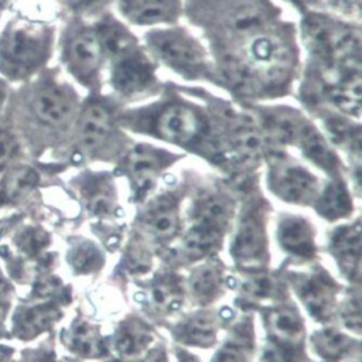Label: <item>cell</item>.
Returning a JSON list of instances; mask_svg holds the SVG:
<instances>
[{"label": "cell", "instance_id": "484cf974", "mask_svg": "<svg viewBox=\"0 0 362 362\" xmlns=\"http://www.w3.org/2000/svg\"><path fill=\"white\" fill-rule=\"evenodd\" d=\"M177 338L188 345L209 346L216 338V322L206 314L191 315L177 328Z\"/></svg>", "mask_w": 362, "mask_h": 362}, {"label": "cell", "instance_id": "d6986e66", "mask_svg": "<svg viewBox=\"0 0 362 362\" xmlns=\"http://www.w3.org/2000/svg\"><path fill=\"white\" fill-rule=\"evenodd\" d=\"M331 247L344 273L351 279L359 276L361 267V226L359 222L339 226L331 236Z\"/></svg>", "mask_w": 362, "mask_h": 362}, {"label": "cell", "instance_id": "2e32d148", "mask_svg": "<svg viewBox=\"0 0 362 362\" xmlns=\"http://www.w3.org/2000/svg\"><path fill=\"white\" fill-rule=\"evenodd\" d=\"M178 202L171 194L150 201L141 214V225L148 235L160 240L170 239L178 230Z\"/></svg>", "mask_w": 362, "mask_h": 362}, {"label": "cell", "instance_id": "ee69618b", "mask_svg": "<svg viewBox=\"0 0 362 362\" xmlns=\"http://www.w3.org/2000/svg\"><path fill=\"white\" fill-rule=\"evenodd\" d=\"M107 362H122L120 359H112V361H107Z\"/></svg>", "mask_w": 362, "mask_h": 362}, {"label": "cell", "instance_id": "8d00e7d4", "mask_svg": "<svg viewBox=\"0 0 362 362\" xmlns=\"http://www.w3.org/2000/svg\"><path fill=\"white\" fill-rule=\"evenodd\" d=\"M341 318L344 321V324L351 329L359 332L361 329V308H359V297L358 296H352L349 297L341 311Z\"/></svg>", "mask_w": 362, "mask_h": 362}, {"label": "cell", "instance_id": "836d02e7", "mask_svg": "<svg viewBox=\"0 0 362 362\" xmlns=\"http://www.w3.org/2000/svg\"><path fill=\"white\" fill-rule=\"evenodd\" d=\"M242 290L252 298L264 300L274 293V281L267 274H252L242 283Z\"/></svg>", "mask_w": 362, "mask_h": 362}, {"label": "cell", "instance_id": "cb8c5ba5", "mask_svg": "<svg viewBox=\"0 0 362 362\" xmlns=\"http://www.w3.org/2000/svg\"><path fill=\"white\" fill-rule=\"evenodd\" d=\"M64 341L68 348L83 358H98L103 354V342L95 327L86 321H75L65 331Z\"/></svg>", "mask_w": 362, "mask_h": 362}, {"label": "cell", "instance_id": "d6a6232c", "mask_svg": "<svg viewBox=\"0 0 362 362\" xmlns=\"http://www.w3.org/2000/svg\"><path fill=\"white\" fill-rule=\"evenodd\" d=\"M243 339H247V337L236 329V337L219 351L216 362H249V351Z\"/></svg>", "mask_w": 362, "mask_h": 362}, {"label": "cell", "instance_id": "ffe728a7", "mask_svg": "<svg viewBox=\"0 0 362 362\" xmlns=\"http://www.w3.org/2000/svg\"><path fill=\"white\" fill-rule=\"evenodd\" d=\"M314 202L317 212L329 221L345 218L352 212V198L346 185L339 178L331 180L320 189Z\"/></svg>", "mask_w": 362, "mask_h": 362}, {"label": "cell", "instance_id": "e0dca14e", "mask_svg": "<svg viewBox=\"0 0 362 362\" xmlns=\"http://www.w3.org/2000/svg\"><path fill=\"white\" fill-rule=\"evenodd\" d=\"M228 146L230 153L240 161H255L264 154L266 136L259 124L245 117H236L230 123Z\"/></svg>", "mask_w": 362, "mask_h": 362}, {"label": "cell", "instance_id": "5bb4252c", "mask_svg": "<svg viewBox=\"0 0 362 362\" xmlns=\"http://www.w3.org/2000/svg\"><path fill=\"white\" fill-rule=\"evenodd\" d=\"M293 144L297 146L303 156L313 164L331 175H339L341 161L328 139L314 126V123L304 119Z\"/></svg>", "mask_w": 362, "mask_h": 362}, {"label": "cell", "instance_id": "60d3db41", "mask_svg": "<svg viewBox=\"0 0 362 362\" xmlns=\"http://www.w3.org/2000/svg\"><path fill=\"white\" fill-rule=\"evenodd\" d=\"M6 98H7V90H6V85L0 81V112L6 103Z\"/></svg>", "mask_w": 362, "mask_h": 362}, {"label": "cell", "instance_id": "4316f807", "mask_svg": "<svg viewBox=\"0 0 362 362\" xmlns=\"http://www.w3.org/2000/svg\"><path fill=\"white\" fill-rule=\"evenodd\" d=\"M324 127L327 130V137L335 144L354 150L356 154L361 151V127L358 123H351L345 115L327 113L322 119Z\"/></svg>", "mask_w": 362, "mask_h": 362}, {"label": "cell", "instance_id": "f35d334b", "mask_svg": "<svg viewBox=\"0 0 362 362\" xmlns=\"http://www.w3.org/2000/svg\"><path fill=\"white\" fill-rule=\"evenodd\" d=\"M10 297H11V286L0 272V305L7 304L10 301Z\"/></svg>", "mask_w": 362, "mask_h": 362}, {"label": "cell", "instance_id": "83f0119b", "mask_svg": "<svg viewBox=\"0 0 362 362\" xmlns=\"http://www.w3.org/2000/svg\"><path fill=\"white\" fill-rule=\"evenodd\" d=\"M86 205L93 215L107 216L115 206L113 189L107 178L102 175H90L82 187Z\"/></svg>", "mask_w": 362, "mask_h": 362}, {"label": "cell", "instance_id": "ba28073f", "mask_svg": "<svg viewBox=\"0 0 362 362\" xmlns=\"http://www.w3.org/2000/svg\"><path fill=\"white\" fill-rule=\"evenodd\" d=\"M75 93L62 82L42 79L37 82L28 96V110L41 126L62 129L76 115Z\"/></svg>", "mask_w": 362, "mask_h": 362}, {"label": "cell", "instance_id": "52a82bcc", "mask_svg": "<svg viewBox=\"0 0 362 362\" xmlns=\"http://www.w3.org/2000/svg\"><path fill=\"white\" fill-rule=\"evenodd\" d=\"M107 59L110 83L123 98H140L156 86L154 65L136 42Z\"/></svg>", "mask_w": 362, "mask_h": 362}, {"label": "cell", "instance_id": "f6af8a7d", "mask_svg": "<svg viewBox=\"0 0 362 362\" xmlns=\"http://www.w3.org/2000/svg\"><path fill=\"white\" fill-rule=\"evenodd\" d=\"M0 14H1V3H0Z\"/></svg>", "mask_w": 362, "mask_h": 362}, {"label": "cell", "instance_id": "b9f144b4", "mask_svg": "<svg viewBox=\"0 0 362 362\" xmlns=\"http://www.w3.org/2000/svg\"><path fill=\"white\" fill-rule=\"evenodd\" d=\"M69 4H72V6H85V4H89L90 1H93V0H66Z\"/></svg>", "mask_w": 362, "mask_h": 362}, {"label": "cell", "instance_id": "7402d4cb", "mask_svg": "<svg viewBox=\"0 0 362 362\" xmlns=\"http://www.w3.org/2000/svg\"><path fill=\"white\" fill-rule=\"evenodd\" d=\"M267 328L272 339L286 342L290 345H298L304 335L303 320L298 313L287 305L272 308L266 315Z\"/></svg>", "mask_w": 362, "mask_h": 362}, {"label": "cell", "instance_id": "ab89813d", "mask_svg": "<svg viewBox=\"0 0 362 362\" xmlns=\"http://www.w3.org/2000/svg\"><path fill=\"white\" fill-rule=\"evenodd\" d=\"M143 362H168V359H167V354L164 349L156 348L146 354Z\"/></svg>", "mask_w": 362, "mask_h": 362}, {"label": "cell", "instance_id": "603a6c76", "mask_svg": "<svg viewBox=\"0 0 362 362\" xmlns=\"http://www.w3.org/2000/svg\"><path fill=\"white\" fill-rule=\"evenodd\" d=\"M151 339V329L143 321L127 320L116 334L115 348L123 358H134L147 349Z\"/></svg>", "mask_w": 362, "mask_h": 362}, {"label": "cell", "instance_id": "d4e9b609", "mask_svg": "<svg viewBox=\"0 0 362 362\" xmlns=\"http://www.w3.org/2000/svg\"><path fill=\"white\" fill-rule=\"evenodd\" d=\"M311 346L320 359L338 362L351 352L354 342L349 337L334 328H324L313 335Z\"/></svg>", "mask_w": 362, "mask_h": 362}, {"label": "cell", "instance_id": "e575fe53", "mask_svg": "<svg viewBox=\"0 0 362 362\" xmlns=\"http://www.w3.org/2000/svg\"><path fill=\"white\" fill-rule=\"evenodd\" d=\"M16 243L27 255H37L48 245V235L40 228H25L18 233Z\"/></svg>", "mask_w": 362, "mask_h": 362}, {"label": "cell", "instance_id": "7c38bea8", "mask_svg": "<svg viewBox=\"0 0 362 362\" xmlns=\"http://www.w3.org/2000/svg\"><path fill=\"white\" fill-rule=\"evenodd\" d=\"M170 161V154L150 144H137L126 156L124 167L137 198L144 197Z\"/></svg>", "mask_w": 362, "mask_h": 362}, {"label": "cell", "instance_id": "f546056e", "mask_svg": "<svg viewBox=\"0 0 362 362\" xmlns=\"http://www.w3.org/2000/svg\"><path fill=\"white\" fill-rule=\"evenodd\" d=\"M182 290L173 277H161L150 288L151 304L161 313H175L182 305Z\"/></svg>", "mask_w": 362, "mask_h": 362}, {"label": "cell", "instance_id": "7a4b0ae2", "mask_svg": "<svg viewBox=\"0 0 362 362\" xmlns=\"http://www.w3.org/2000/svg\"><path fill=\"white\" fill-rule=\"evenodd\" d=\"M233 214L232 199L218 191L202 192L191 208V226L184 238V250L198 259L218 247Z\"/></svg>", "mask_w": 362, "mask_h": 362}, {"label": "cell", "instance_id": "6da1fadb", "mask_svg": "<svg viewBox=\"0 0 362 362\" xmlns=\"http://www.w3.org/2000/svg\"><path fill=\"white\" fill-rule=\"evenodd\" d=\"M51 49V33L31 23H10L0 35V72L14 81L40 68Z\"/></svg>", "mask_w": 362, "mask_h": 362}, {"label": "cell", "instance_id": "4dcf8cb0", "mask_svg": "<svg viewBox=\"0 0 362 362\" xmlns=\"http://www.w3.org/2000/svg\"><path fill=\"white\" fill-rule=\"evenodd\" d=\"M40 181L38 173L31 167H18L13 170L4 182V195L10 199H18L27 195Z\"/></svg>", "mask_w": 362, "mask_h": 362}, {"label": "cell", "instance_id": "1f68e13d", "mask_svg": "<svg viewBox=\"0 0 362 362\" xmlns=\"http://www.w3.org/2000/svg\"><path fill=\"white\" fill-rule=\"evenodd\" d=\"M69 263L79 273H90L102 266L103 256L90 242H79L69 252Z\"/></svg>", "mask_w": 362, "mask_h": 362}, {"label": "cell", "instance_id": "9c48e42d", "mask_svg": "<svg viewBox=\"0 0 362 362\" xmlns=\"http://www.w3.org/2000/svg\"><path fill=\"white\" fill-rule=\"evenodd\" d=\"M269 187L280 199L297 205L314 202L320 191L318 178L310 170L283 156L270 161Z\"/></svg>", "mask_w": 362, "mask_h": 362}, {"label": "cell", "instance_id": "f1b7e54d", "mask_svg": "<svg viewBox=\"0 0 362 362\" xmlns=\"http://www.w3.org/2000/svg\"><path fill=\"white\" fill-rule=\"evenodd\" d=\"M192 296L199 303H209L215 300L222 288V273L215 264H204L198 267L189 280Z\"/></svg>", "mask_w": 362, "mask_h": 362}, {"label": "cell", "instance_id": "3957f363", "mask_svg": "<svg viewBox=\"0 0 362 362\" xmlns=\"http://www.w3.org/2000/svg\"><path fill=\"white\" fill-rule=\"evenodd\" d=\"M150 52L165 66L188 79L209 75V59L204 47L182 28H156L147 33Z\"/></svg>", "mask_w": 362, "mask_h": 362}, {"label": "cell", "instance_id": "30bf717a", "mask_svg": "<svg viewBox=\"0 0 362 362\" xmlns=\"http://www.w3.org/2000/svg\"><path fill=\"white\" fill-rule=\"evenodd\" d=\"M293 286L308 313L318 321L331 318L335 304L337 284L324 270L313 269L293 274Z\"/></svg>", "mask_w": 362, "mask_h": 362}, {"label": "cell", "instance_id": "8fae6325", "mask_svg": "<svg viewBox=\"0 0 362 362\" xmlns=\"http://www.w3.org/2000/svg\"><path fill=\"white\" fill-rule=\"evenodd\" d=\"M230 252L236 262L246 267H257L266 259V235L259 208H250L239 221Z\"/></svg>", "mask_w": 362, "mask_h": 362}, {"label": "cell", "instance_id": "5b68a950", "mask_svg": "<svg viewBox=\"0 0 362 362\" xmlns=\"http://www.w3.org/2000/svg\"><path fill=\"white\" fill-rule=\"evenodd\" d=\"M205 116L187 102H168L154 112L148 129L154 136L178 146L195 144L206 136Z\"/></svg>", "mask_w": 362, "mask_h": 362}, {"label": "cell", "instance_id": "9a60e30c", "mask_svg": "<svg viewBox=\"0 0 362 362\" xmlns=\"http://www.w3.org/2000/svg\"><path fill=\"white\" fill-rule=\"evenodd\" d=\"M119 11L134 25L173 23L181 11V0H119Z\"/></svg>", "mask_w": 362, "mask_h": 362}, {"label": "cell", "instance_id": "d590c367", "mask_svg": "<svg viewBox=\"0 0 362 362\" xmlns=\"http://www.w3.org/2000/svg\"><path fill=\"white\" fill-rule=\"evenodd\" d=\"M296 345L280 342L270 338L264 351V362H294Z\"/></svg>", "mask_w": 362, "mask_h": 362}, {"label": "cell", "instance_id": "4fadbf2b", "mask_svg": "<svg viewBox=\"0 0 362 362\" xmlns=\"http://www.w3.org/2000/svg\"><path fill=\"white\" fill-rule=\"evenodd\" d=\"M113 134L110 109L98 100L89 102L76 119V140L83 151L96 153L105 147Z\"/></svg>", "mask_w": 362, "mask_h": 362}, {"label": "cell", "instance_id": "277c9868", "mask_svg": "<svg viewBox=\"0 0 362 362\" xmlns=\"http://www.w3.org/2000/svg\"><path fill=\"white\" fill-rule=\"evenodd\" d=\"M305 37L322 68L361 61V35L351 25L314 16L305 23Z\"/></svg>", "mask_w": 362, "mask_h": 362}, {"label": "cell", "instance_id": "74e56055", "mask_svg": "<svg viewBox=\"0 0 362 362\" xmlns=\"http://www.w3.org/2000/svg\"><path fill=\"white\" fill-rule=\"evenodd\" d=\"M17 137L10 130L0 127V168L17 154Z\"/></svg>", "mask_w": 362, "mask_h": 362}, {"label": "cell", "instance_id": "ac0fdd59", "mask_svg": "<svg viewBox=\"0 0 362 362\" xmlns=\"http://www.w3.org/2000/svg\"><path fill=\"white\" fill-rule=\"evenodd\" d=\"M280 246L297 257H311L315 252L311 225L301 216L288 215L280 219L277 228Z\"/></svg>", "mask_w": 362, "mask_h": 362}, {"label": "cell", "instance_id": "8992f818", "mask_svg": "<svg viewBox=\"0 0 362 362\" xmlns=\"http://www.w3.org/2000/svg\"><path fill=\"white\" fill-rule=\"evenodd\" d=\"M103 49L95 27L78 24L69 30L64 41V61L69 72L83 85L99 83Z\"/></svg>", "mask_w": 362, "mask_h": 362}, {"label": "cell", "instance_id": "44dd1931", "mask_svg": "<svg viewBox=\"0 0 362 362\" xmlns=\"http://www.w3.org/2000/svg\"><path fill=\"white\" fill-rule=\"evenodd\" d=\"M59 315V308L52 304H37L23 308L14 320L16 335L21 339H30L48 329Z\"/></svg>", "mask_w": 362, "mask_h": 362}, {"label": "cell", "instance_id": "7bdbcfd3", "mask_svg": "<svg viewBox=\"0 0 362 362\" xmlns=\"http://www.w3.org/2000/svg\"><path fill=\"white\" fill-rule=\"evenodd\" d=\"M8 354H10V349H7V348H4V346H0V362L4 361Z\"/></svg>", "mask_w": 362, "mask_h": 362}]
</instances>
